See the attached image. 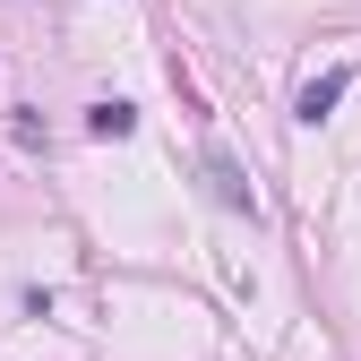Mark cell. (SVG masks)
I'll list each match as a JSON object with an SVG mask.
<instances>
[{"instance_id":"2","label":"cell","mask_w":361,"mask_h":361,"mask_svg":"<svg viewBox=\"0 0 361 361\" xmlns=\"http://www.w3.org/2000/svg\"><path fill=\"white\" fill-rule=\"evenodd\" d=\"M207 180H215V198L233 207V215H258V198H250V180L233 172V155H207Z\"/></svg>"},{"instance_id":"3","label":"cell","mask_w":361,"mask_h":361,"mask_svg":"<svg viewBox=\"0 0 361 361\" xmlns=\"http://www.w3.org/2000/svg\"><path fill=\"white\" fill-rule=\"evenodd\" d=\"M129 129H138L129 104H86V138H129Z\"/></svg>"},{"instance_id":"1","label":"cell","mask_w":361,"mask_h":361,"mask_svg":"<svg viewBox=\"0 0 361 361\" xmlns=\"http://www.w3.org/2000/svg\"><path fill=\"white\" fill-rule=\"evenodd\" d=\"M344 86H353V69H327V78H310L301 95H293V121H301V129H319V121L344 104Z\"/></svg>"}]
</instances>
